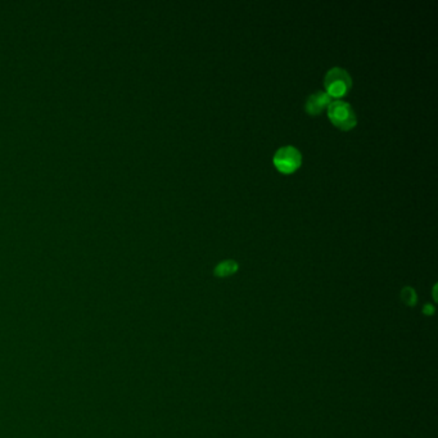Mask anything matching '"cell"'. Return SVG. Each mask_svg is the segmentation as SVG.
I'll use <instances>...</instances> for the list:
<instances>
[{
  "label": "cell",
  "mask_w": 438,
  "mask_h": 438,
  "mask_svg": "<svg viewBox=\"0 0 438 438\" xmlns=\"http://www.w3.org/2000/svg\"><path fill=\"white\" fill-rule=\"evenodd\" d=\"M325 93L330 98H343L349 94L352 88V77L346 69L341 67H333L329 69L324 77Z\"/></svg>",
  "instance_id": "obj_1"
},
{
  "label": "cell",
  "mask_w": 438,
  "mask_h": 438,
  "mask_svg": "<svg viewBox=\"0 0 438 438\" xmlns=\"http://www.w3.org/2000/svg\"><path fill=\"white\" fill-rule=\"evenodd\" d=\"M328 117L339 130H352L357 125L356 113L349 103L343 101H335L328 107Z\"/></svg>",
  "instance_id": "obj_2"
},
{
  "label": "cell",
  "mask_w": 438,
  "mask_h": 438,
  "mask_svg": "<svg viewBox=\"0 0 438 438\" xmlns=\"http://www.w3.org/2000/svg\"><path fill=\"white\" fill-rule=\"evenodd\" d=\"M275 169L284 175H291L297 172L302 164L301 152L292 145L281 147L275 152L273 158Z\"/></svg>",
  "instance_id": "obj_3"
},
{
  "label": "cell",
  "mask_w": 438,
  "mask_h": 438,
  "mask_svg": "<svg viewBox=\"0 0 438 438\" xmlns=\"http://www.w3.org/2000/svg\"><path fill=\"white\" fill-rule=\"evenodd\" d=\"M332 103V98L325 91H316L314 94L308 96L305 103V111L310 116H319L322 111L328 110Z\"/></svg>",
  "instance_id": "obj_4"
},
{
  "label": "cell",
  "mask_w": 438,
  "mask_h": 438,
  "mask_svg": "<svg viewBox=\"0 0 438 438\" xmlns=\"http://www.w3.org/2000/svg\"><path fill=\"white\" fill-rule=\"evenodd\" d=\"M238 269H240V265H238L237 261H221L213 269V275L218 276V278H228V276L235 274L238 271Z\"/></svg>",
  "instance_id": "obj_5"
},
{
  "label": "cell",
  "mask_w": 438,
  "mask_h": 438,
  "mask_svg": "<svg viewBox=\"0 0 438 438\" xmlns=\"http://www.w3.org/2000/svg\"><path fill=\"white\" fill-rule=\"evenodd\" d=\"M401 301L404 302L406 306H415L417 305V302H418V295H417V292H415V289L411 287H404L403 288V291H401Z\"/></svg>",
  "instance_id": "obj_6"
},
{
  "label": "cell",
  "mask_w": 438,
  "mask_h": 438,
  "mask_svg": "<svg viewBox=\"0 0 438 438\" xmlns=\"http://www.w3.org/2000/svg\"><path fill=\"white\" fill-rule=\"evenodd\" d=\"M434 311H436V308L431 303H425V306H423V314L427 316H431L434 314Z\"/></svg>",
  "instance_id": "obj_7"
},
{
  "label": "cell",
  "mask_w": 438,
  "mask_h": 438,
  "mask_svg": "<svg viewBox=\"0 0 438 438\" xmlns=\"http://www.w3.org/2000/svg\"><path fill=\"white\" fill-rule=\"evenodd\" d=\"M436 291H437V284L433 287V298H434V301H437V293H436Z\"/></svg>",
  "instance_id": "obj_8"
}]
</instances>
